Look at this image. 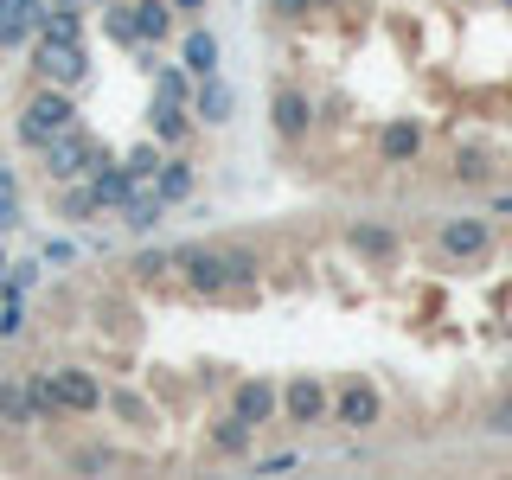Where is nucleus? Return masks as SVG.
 <instances>
[{"instance_id":"obj_1","label":"nucleus","mask_w":512,"mask_h":480,"mask_svg":"<svg viewBox=\"0 0 512 480\" xmlns=\"http://www.w3.org/2000/svg\"><path fill=\"white\" fill-rule=\"evenodd\" d=\"M173 269L186 276L192 295L212 301V295H231L237 282H250L256 269H263V256H256V250H237V244H224V250L218 244H180V250H173Z\"/></svg>"},{"instance_id":"obj_2","label":"nucleus","mask_w":512,"mask_h":480,"mask_svg":"<svg viewBox=\"0 0 512 480\" xmlns=\"http://www.w3.org/2000/svg\"><path fill=\"white\" fill-rule=\"evenodd\" d=\"M64 128H77V103H71V90H58V84H39L20 103V141L26 148H45L52 135H64Z\"/></svg>"},{"instance_id":"obj_3","label":"nucleus","mask_w":512,"mask_h":480,"mask_svg":"<svg viewBox=\"0 0 512 480\" xmlns=\"http://www.w3.org/2000/svg\"><path fill=\"white\" fill-rule=\"evenodd\" d=\"M32 77H39V84H58V90L90 84L84 39H39V32H32Z\"/></svg>"},{"instance_id":"obj_4","label":"nucleus","mask_w":512,"mask_h":480,"mask_svg":"<svg viewBox=\"0 0 512 480\" xmlns=\"http://www.w3.org/2000/svg\"><path fill=\"white\" fill-rule=\"evenodd\" d=\"M327 423L352 429V436H365V429L384 423V391L372 378H340L333 384V404H327Z\"/></svg>"},{"instance_id":"obj_5","label":"nucleus","mask_w":512,"mask_h":480,"mask_svg":"<svg viewBox=\"0 0 512 480\" xmlns=\"http://www.w3.org/2000/svg\"><path fill=\"white\" fill-rule=\"evenodd\" d=\"M39 154H45V180H58V186L84 180V173L96 167V141H90V135H77V128H64V135H52Z\"/></svg>"},{"instance_id":"obj_6","label":"nucleus","mask_w":512,"mask_h":480,"mask_svg":"<svg viewBox=\"0 0 512 480\" xmlns=\"http://www.w3.org/2000/svg\"><path fill=\"white\" fill-rule=\"evenodd\" d=\"M436 250L448 256V263H474V256L493 250V218H442L436 224Z\"/></svg>"},{"instance_id":"obj_7","label":"nucleus","mask_w":512,"mask_h":480,"mask_svg":"<svg viewBox=\"0 0 512 480\" xmlns=\"http://www.w3.org/2000/svg\"><path fill=\"white\" fill-rule=\"evenodd\" d=\"M173 32V0H135L116 13V39L122 45H160Z\"/></svg>"},{"instance_id":"obj_8","label":"nucleus","mask_w":512,"mask_h":480,"mask_svg":"<svg viewBox=\"0 0 512 480\" xmlns=\"http://www.w3.org/2000/svg\"><path fill=\"white\" fill-rule=\"evenodd\" d=\"M52 391H58V410L64 416L103 410V384H96V372H84V365H52Z\"/></svg>"},{"instance_id":"obj_9","label":"nucleus","mask_w":512,"mask_h":480,"mask_svg":"<svg viewBox=\"0 0 512 480\" xmlns=\"http://www.w3.org/2000/svg\"><path fill=\"white\" fill-rule=\"evenodd\" d=\"M269 128L295 148V141H308V128H314V103L301 96L295 84H276V96H269Z\"/></svg>"},{"instance_id":"obj_10","label":"nucleus","mask_w":512,"mask_h":480,"mask_svg":"<svg viewBox=\"0 0 512 480\" xmlns=\"http://www.w3.org/2000/svg\"><path fill=\"white\" fill-rule=\"evenodd\" d=\"M327 404H333V391L320 378H288L276 410L288 416V423H327Z\"/></svg>"},{"instance_id":"obj_11","label":"nucleus","mask_w":512,"mask_h":480,"mask_svg":"<svg viewBox=\"0 0 512 480\" xmlns=\"http://www.w3.org/2000/svg\"><path fill=\"white\" fill-rule=\"evenodd\" d=\"M45 20V0H0V52L32 45V32Z\"/></svg>"},{"instance_id":"obj_12","label":"nucleus","mask_w":512,"mask_h":480,"mask_svg":"<svg viewBox=\"0 0 512 480\" xmlns=\"http://www.w3.org/2000/svg\"><path fill=\"white\" fill-rule=\"evenodd\" d=\"M276 404H282V391H276L269 378H244V384L231 391V416H244L250 429H263L269 416H276Z\"/></svg>"},{"instance_id":"obj_13","label":"nucleus","mask_w":512,"mask_h":480,"mask_svg":"<svg viewBox=\"0 0 512 480\" xmlns=\"http://www.w3.org/2000/svg\"><path fill=\"white\" fill-rule=\"evenodd\" d=\"M231 109H237V96H231V84H224L218 71L192 84V116H199L205 128H224V122H231Z\"/></svg>"},{"instance_id":"obj_14","label":"nucleus","mask_w":512,"mask_h":480,"mask_svg":"<svg viewBox=\"0 0 512 480\" xmlns=\"http://www.w3.org/2000/svg\"><path fill=\"white\" fill-rule=\"evenodd\" d=\"M122 212V224H128V237H148V231H160V218H167V205H160V192L148 186V180H135V192L116 205Z\"/></svg>"},{"instance_id":"obj_15","label":"nucleus","mask_w":512,"mask_h":480,"mask_svg":"<svg viewBox=\"0 0 512 480\" xmlns=\"http://www.w3.org/2000/svg\"><path fill=\"white\" fill-rule=\"evenodd\" d=\"M148 186L160 192V205H180V199H192L199 173H192V160H186V154H160V167H154V180H148Z\"/></svg>"},{"instance_id":"obj_16","label":"nucleus","mask_w":512,"mask_h":480,"mask_svg":"<svg viewBox=\"0 0 512 480\" xmlns=\"http://www.w3.org/2000/svg\"><path fill=\"white\" fill-rule=\"evenodd\" d=\"M90 192H96V205H122L128 192H135V173L122 167V160H109V154H96V167H90Z\"/></svg>"},{"instance_id":"obj_17","label":"nucleus","mask_w":512,"mask_h":480,"mask_svg":"<svg viewBox=\"0 0 512 480\" xmlns=\"http://www.w3.org/2000/svg\"><path fill=\"white\" fill-rule=\"evenodd\" d=\"M180 64L192 71V84H199V77H212L218 71V39L205 26H186V39H180Z\"/></svg>"},{"instance_id":"obj_18","label":"nucleus","mask_w":512,"mask_h":480,"mask_svg":"<svg viewBox=\"0 0 512 480\" xmlns=\"http://www.w3.org/2000/svg\"><path fill=\"white\" fill-rule=\"evenodd\" d=\"M346 244L359 256H372V263H397V231H391V224H352Z\"/></svg>"},{"instance_id":"obj_19","label":"nucleus","mask_w":512,"mask_h":480,"mask_svg":"<svg viewBox=\"0 0 512 480\" xmlns=\"http://www.w3.org/2000/svg\"><path fill=\"white\" fill-rule=\"evenodd\" d=\"M154 141L160 148H180V141L192 135V103H154Z\"/></svg>"},{"instance_id":"obj_20","label":"nucleus","mask_w":512,"mask_h":480,"mask_svg":"<svg viewBox=\"0 0 512 480\" xmlns=\"http://www.w3.org/2000/svg\"><path fill=\"white\" fill-rule=\"evenodd\" d=\"M154 103H192V71L186 64H160L154 71Z\"/></svg>"},{"instance_id":"obj_21","label":"nucleus","mask_w":512,"mask_h":480,"mask_svg":"<svg viewBox=\"0 0 512 480\" xmlns=\"http://www.w3.org/2000/svg\"><path fill=\"white\" fill-rule=\"evenodd\" d=\"M250 436H256V429L244 423V416H224V423H212V448H218V455H237V461H244L250 455Z\"/></svg>"},{"instance_id":"obj_22","label":"nucleus","mask_w":512,"mask_h":480,"mask_svg":"<svg viewBox=\"0 0 512 480\" xmlns=\"http://www.w3.org/2000/svg\"><path fill=\"white\" fill-rule=\"evenodd\" d=\"M58 410V391H52V372H39V378H26V391H20V416L32 423V416H52Z\"/></svg>"},{"instance_id":"obj_23","label":"nucleus","mask_w":512,"mask_h":480,"mask_svg":"<svg viewBox=\"0 0 512 480\" xmlns=\"http://www.w3.org/2000/svg\"><path fill=\"white\" fill-rule=\"evenodd\" d=\"M493 173H500V167H493V154H487V148H468V154L455 160V180H461V186H487Z\"/></svg>"},{"instance_id":"obj_24","label":"nucleus","mask_w":512,"mask_h":480,"mask_svg":"<svg viewBox=\"0 0 512 480\" xmlns=\"http://www.w3.org/2000/svg\"><path fill=\"white\" fill-rule=\"evenodd\" d=\"M58 212L71 218V224H90L96 212H103V205H96V192H90V186H71V192L58 199Z\"/></svg>"},{"instance_id":"obj_25","label":"nucleus","mask_w":512,"mask_h":480,"mask_svg":"<svg viewBox=\"0 0 512 480\" xmlns=\"http://www.w3.org/2000/svg\"><path fill=\"white\" fill-rule=\"evenodd\" d=\"M20 218V180H13V167H0V231H13Z\"/></svg>"},{"instance_id":"obj_26","label":"nucleus","mask_w":512,"mask_h":480,"mask_svg":"<svg viewBox=\"0 0 512 480\" xmlns=\"http://www.w3.org/2000/svg\"><path fill=\"white\" fill-rule=\"evenodd\" d=\"M122 167L135 173V180H154V167H160V141H135V148L122 154Z\"/></svg>"},{"instance_id":"obj_27","label":"nucleus","mask_w":512,"mask_h":480,"mask_svg":"<svg viewBox=\"0 0 512 480\" xmlns=\"http://www.w3.org/2000/svg\"><path fill=\"white\" fill-rule=\"evenodd\" d=\"M384 154H391V160H410V154H416V128H410V122L384 128Z\"/></svg>"},{"instance_id":"obj_28","label":"nucleus","mask_w":512,"mask_h":480,"mask_svg":"<svg viewBox=\"0 0 512 480\" xmlns=\"http://www.w3.org/2000/svg\"><path fill=\"white\" fill-rule=\"evenodd\" d=\"M480 429H487V436H512V391L487 404V423H480Z\"/></svg>"},{"instance_id":"obj_29","label":"nucleus","mask_w":512,"mask_h":480,"mask_svg":"<svg viewBox=\"0 0 512 480\" xmlns=\"http://www.w3.org/2000/svg\"><path fill=\"white\" fill-rule=\"evenodd\" d=\"M167 269H173V256H167V250H141V256H135V276H141V282L167 276Z\"/></svg>"},{"instance_id":"obj_30","label":"nucleus","mask_w":512,"mask_h":480,"mask_svg":"<svg viewBox=\"0 0 512 480\" xmlns=\"http://www.w3.org/2000/svg\"><path fill=\"white\" fill-rule=\"evenodd\" d=\"M295 468H301L295 448H282V455H263V461H256V474H295Z\"/></svg>"},{"instance_id":"obj_31","label":"nucleus","mask_w":512,"mask_h":480,"mask_svg":"<svg viewBox=\"0 0 512 480\" xmlns=\"http://www.w3.org/2000/svg\"><path fill=\"white\" fill-rule=\"evenodd\" d=\"M269 13H282V20H301V13H314V0H269Z\"/></svg>"},{"instance_id":"obj_32","label":"nucleus","mask_w":512,"mask_h":480,"mask_svg":"<svg viewBox=\"0 0 512 480\" xmlns=\"http://www.w3.org/2000/svg\"><path fill=\"white\" fill-rule=\"evenodd\" d=\"M487 218H512V192H493V205H487Z\"/></svg>"},{"instance_id":"obj_33","label":"nucleus","mask_w":512,"mask_h":480,"mask_svg":"<svg viewBox=\"0 0 512 480\" xmlns=\"http://www.w3.org/2000/svg\"><path fill=\"white\" fill-rule=\"evenodd\" d=\"M173 13H205V0H173Z\"/></svg>"},{"instance_id":"obj_34","label":"nucleus","mask_w":512,"mask_h":480,"mask_svg":"<svg viewBox=\"0 0 512 480\" xmlns=\"http://www.w3.org/2000/svg\"><path fill=\"white\" fill-rule=\"evenodd\" d=\"M314 7H340V0H314Z\"/></svg>"}]
</instances>
